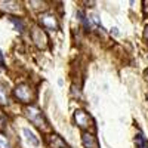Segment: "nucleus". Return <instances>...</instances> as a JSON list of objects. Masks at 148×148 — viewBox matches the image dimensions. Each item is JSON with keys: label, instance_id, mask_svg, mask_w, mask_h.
<instances>
[{"label": "nucleus", "instance_id": "nucleus-1", "mask_svg": "<svg viewBox=\"0 0 148 148\" xmlns=\"http://www.w3.org/2000/svg\"><path fill=\"white\" fill-rule=\"evenodd\" d=\"M25 116H27V119L33 123L36 127H39V129L43 130V132L49 130V123H47V120L45 119L43 113H42V111L37 108L36 105H30V107L25 108Z\"/></svg>", "mask_w": 148, "mask_h": 148}, {"label": "nucleus", "instance_id": "nucleus-2", "mask_svg": "<svg viewBox=\"0 0 148 148\" xmlns=\"http://www.w3.org/2000/svg\"><path fill=\"white\" fill-rule=\"evenodd\" d=\"M14 95H15L16 99L19 102H22V104H30L34 99V92L31 89V86L27 84V83L16 84V88L14 89Z\"/></svg>", "mask_w": 148, "mask_h": 148}, {"label": "nucleus", "instance_id": "nucleus-3", "mask_svg": "<svg viewBox=\"0 0 148 148\" xmlns=\"http://www.w3.org/2000/svg\"><path fill=\"white\" fill-rule=\"evenodd\" d=\"M39 22L40 25L46 30H58L59 28V24H58V19L51 12H43V14L39 15Z\"/></svg>", "mask_w": 148, "mask_h": 148}, {"label": "nucleus", "instance_id": "nucleus-4", "mask_svg": "<svg viewBox=\"0 0 148 148\" xmlns=\"http://www.w3.org/2000/svg\"><path fill=\"white\" fill-rule=\"evenodd\" d=\"M74 120H76V125L82 129H89L93 125L92 117L83 110H77L76 113H74Z\"/></svg>", "mask_w": 148, "mask_h": 148}, {"label": "nucleus", "instance_id": "nucleus-5", "mask_svg": "<svg viewBox=\"0 0 148 148\" xmlns=\"http://www.w3.org/2000/svg\"><path fill=\"white\" fill-rule=\"evenodd\" d=\"M31 34H33V42L39 46L40 49H45L46 45H47V36H46V33L42 28L34 27L33 31H31Z\"/></svg>", "mask_w": 148, "mask_h": 148}, {"label": "nucleus", "instance_id": "nucleus-6", "mask_svg": "<svg viewBox=\"0 0 148 148\" xmlns=\"http://www.w3.org/2000/svg\"><path fill=\"white\" fill-rule=\"evenodd\" d=\"M46 142L51 148H67L65 141L56 133H52V135H49V136H46Z\"/></svg>", "mask_w": 148, "mask_h": 148}, {"label": "nucleus", "instance_id": "nucleus-7", "mask_svg": "<svg viewBox=\"0 0 148 148\" xmlns=\"http://www.w3.org/2000/svg\"><path fill=\"white\" fill-rule=\"evenodd\" d=\"M82 142L84 145V148H99V144H98V139L93 136L89 132H83L82 135Z\"/></svg>", "mask_w": 148, "mask_h": 148}, {"label": "nucleus", "instance_id": "nucleus-8", "mask_svg": "<svg viewBox=\"0 0 148 148\" xmlns=\"http://www.w3.org/2000/svg\"><path fill=\"white\" fill-rule=\"evenodd\" d=\"M0 9L6 10V12H18L19 3H16V2H0Z\"/></svg>", "mask_w": 148, "mask_h": 148}, {"label": "nucleus", "instance_id": "nucleus-9", "mask_svg": "<svg viewBox=\"0 0 148 148\" xmlns=\"http://www.w3.org/2000/svg\"><path fill=\"white\" fill-rule=\"evenodd\" d=\"M135 144H136V148H148V141L141 132H138L136 136H135Z\"/></svg>", "mask_w": 148, "mask_h": 148}, {"label": "nucleus", "instance_id": "nucleus-10", "mask_svg": "<svg viewBox=\"0 0 148 148\" xmlns=\"http://www.w3.org/2000/svg\"><path fill=\"white\" fill-rule=\"evenodd\" d=\"M22 132H24V135H25L27 141H28L31 145H34V147H37V145H39V139L36 138V135H34V133H33L30 129H24Z\"/></svg>", "mask_w": 148, "mask_h": 148}, {"label": "nucleus", "instance_id": "nucleus-11", "mask_svg": "<svg viewBox=\"0 0 148 148\" xmlns=\"http://www.w3.org/2000/svg\"><path fill=\"white\" fill-rule=\"evenodd\" d=\"M9 19H10L12 22H14V25H15V27H16V28L21 31V33H22L24 30H25V25H24V22H22L19 18H15V16H9Z\"/></svg>", "mask_w": 148, "mask_h": 148}, {"label": "nucleus", "instance_id": "nucleus-12", "mask_svg": "<svg viewBox=\"0 0 148 148\" xmlns=\"http://www.w3.org/2000/svg\"><path fill=\"white\" fill-rule=\"evenodd\" d=\"M0 148H12L10 141L8 139V136L5 133H0Z\"/></svg>", "mask_w": 148, "mask_h": 148}, {"label": "nucleus", "instance_id": "nucleus-13", "mask_svg": "<svg viewBox=\"0 0 148 148\" xmlns=\"http://www.w3.org/2000/svg\"><path fill=\"white\" fill-rule=\"evenodd\" d=\"M8 93H6V90H5V88L2 84H0V105H6L8 104Z\"/></svg>", "mask_w": 148, "mask_h": 148}, {"label": "nucleus", "instance_id": "nucleus-14", "mask_svg": "<svg viewBox=\"0 0 148 148\" xmlns=\"http://www.w3.org/2000/svg\"><path fill=\"white\" fill-rule=\"evenodd\" d=\"M145 39H147V40H148V25H147V27H145Z\"/></svg>", "mask_w": 148, "mask_h": 148}, {"label": "nucleus", "instance_id": "nucleus-15", "mask_svg": "<svg viewBox=\"0 0 148 148\" xmlns=\"http://www.w3.org/2000/svg\"><path fill=\"white\" fill-rule=\"evenodd\" d=\"M145 77H147V80H148V70H145Z\"/></svg>", "mask_w": 148, "mask_h": 148}, {"label": "nucleus", "instance_id": "nucleus-16", "mask_svg": "<svg viewBox=\"0 0 148 148\" xmlns=\"http://www.w3.org/2000/svg\"><path fill=\"white\" fill-rule=\"evenodd\" d=\"M147 99H148V95H147Z\"/></svg>", "mask_w": 148, "mask_h": 148}]
</instances>
